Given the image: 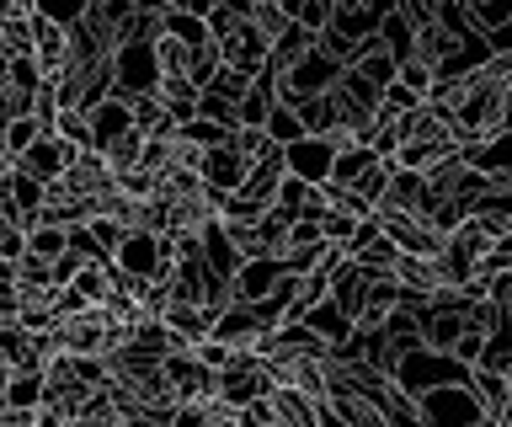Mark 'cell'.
Segmentation results:
<instances>
[{
    "label": "cell",
    "mask_w": 512,
    "mask_h": 427,
    "mask_svg": "<svg viewBox=\"0 0 512 427\" xmlns=\"http://www.w3.org/2000/svg\"><path fill=\"white\" fill-rule=\"evenodd\" d=\"M160 91V59H155V38H128L112 54V97L134 102V97H155Z\"/></svg>",
    "instance_id": "obj_1"
},
{
    "label": "cell",
    "mask_w": 512,
    "mask_h": 427,
    "mask_svg": "<svg viewBox=\"0 0 512 427\" xmlns=\"http://www.w3.org/2000/svg\"><path fill=\"white\" fill-rule=\"evenodd\" d=\"M272 390H278V379H272V369H267L262 358H256V347H240V358L214 379V395H219L224 406H235V411L267 401Z\"/></svg>",
    "instance_id": "obj_2"
},
{
    "label": "cell",
    "mask_w": 512,
    "mask_h": 427,
    "mask_svg": "<svg viewBox=\"0 0 512 427\" xmlns=\"http://www.w3.org/2000/svg\"><path fill=\"white\" fill-rule=\"evenodd\" d=\"M470 374L475 369H464L459 358H443V353H411V358H400V374H395V385L411 395V401H422L427 390H443V385H470Z\"/></svg>",
    "instance_id": "obj_3"
},
{
    "label": "cell",
    "mask_w": 512,
    "mask_h": 427,
    "mask_svg": "<svg viewBox=\"0 0 512 427\" xmlns=\"http://www.w3.org/2000/svg\"><path fill=\"white\" fill-rule=\"evenodd\" d=\"M416 411H422V427H480V422H491L486 411H480V401H475L470 385L427 390L422 401H416Z\"/></svg>",
    "instance_id": "obj_4"
},
{
    "label": "cell",
    "mask_w": 512,
    "mask_h": 427,
    "mask_svg": "<svg viewBox=\"0 0 512 427\" xmlns=\"http://www.w3.org/2000/svg\"><path fill=\"white\" fill-rule=\"evenodd\" d=\"M390 6L395 0H336V17H331V27L320 38H336V43H347V49H363V43L379 38L384 11Z\"/></svg>",
    "instance_id": "obj_5"
},
{
    "label": "cell",
    "mask_w": 512,
    "mask_h": 427,
    "mask_svg": "<svg viewBox=\"0 0 512 427\" xmlns=\"http://www.w3.org/2000/svg\"><path fill=\"white\" fill-rule=\"evenodd\" d=\"M379 219V230L390 235V241L406 251V257H438V246H443V235H432V225L422 214H406V209H374Z\"/></svg>",
    "instance_id": "obj_6"
},
{
    "label": "cell",
    "mask_w": 512,
    "mask_h": 427,
    "mask_svg": "<svg viewBox=\"0 0 512 427\" xmlns=\"http://www.w3.org/2000/svg\"><path fill=\"white\" fill-rule=\"evenodd\" d=\"M283 166H288V177H299L310 187H326L331 171H336V145L331 139H299V145L283 150Z\"/></svg>",
    "instance_id": "obj_7"
},
{
    "label": "cell",
    "mask_w": 512,
    "mask_h": 427,
    "mask_svg": "<svg viewBox=\"0 0 512 427\" xmlns=\"http://www.w3.org/2000/svg\"><path fill=\"white\" fill-rule=\"evenodd\" d=\"M70 161H75V150L64 145V139L43 134L38 145H32L22 161H16V171H27V177H32V182H43V187H59L64 177H70Z\"/></svg>",
    "instance_id": "obj_8"
},
{
    "label": "cell",
    "mask_w": 512,
    "mask_h": 427,
    "mask_svg": "<svg viewBox=\"0 0 512 427\" xmlns=\"http://www.w3.org/2000/svg\"><path fill=\"white\" fill-rule=\"evenodd\" d=\"M214 369H203L198 353H171L166 358V385L176 395V406H187V401H203V395H214Z\"/></svg>",
    "instance_id": "obj_9"
},
{
    "label": "cell",
    "mask_w": 512,
    "mask_h": 427,
    "mask_svg": "<svg viewBox=\"0 0 512 427\" xmlns=\"http://www.w3.org/2000/svg\"><path fill=\"white\" fill-rule=\"evenodd\" d=\"M32 59L43 65L48 81H59L64 59H70V27H59V22H48L43 11H32Z\"/></svg>",
    "instance_id": "obj_10"
},
{
    "label": "cell",
    "mask_w": 512,
    "mask_h": 427,
    "mask_svg": "<svg viewBox=\"0 0 512 427\" xmlns=\"http://www.w3.org/2000/svg\"><path fill=\"white\" fill-rule=\"evenodd\" d=\"M246 177H251V166L240 161V155L224 145V150H208L203 155V187L219 198V209H224V198H235L240 187H246Z\"/></svg>",
    "instance_id": "obj_11"
},
{
    "label": "cell",
    "mask_w": 512,
    "mask_h": 427,
    "mask_svg": "<svg viewBox=\"0 0 512 427\" xmlns=\"http://www.w3.org/2000/svg\"><path fill=\"white\" fill-rule=\"evenodd\" d=\"M464 331H470V315H464V310L432 305V310H427V321H422V342H427V353L454 358V353H459V342H464Z\"/></svg>",
    "instance_id": "obj_12"
},
{
    "label": "cell",
    "mask_w": 512,
    "mask_h": 427,
    "mask_svg": "<svg viewBox=\"0 0 512 427\" xmlns=\"http://www.w3.org/2000/svg\"><path fill=\"white\" fill-rule=\"evenodd\" d=\"M368 289H374V278H368V273H363V267L352 262V257H347V262L331 273V305L342 310L352 326H358V315H363V299H368Z\"/></svg>",
    "instance_id": "obj_13"
},
{
    "label": "cell",
    "mask_w": 512,
    "mask_h": 427,
    "mask_svg": "<svg viewBox=\"0 0 512 427\" xmlns=\"http://www.w3.org/2000/svg\"><path fill=\"white\" fill-rule=\"evenodd\" d=\"M134 129H139V123H134V113H128V102L112 97V102H102V107L91 113V150L107 155L112 145H123V139L134 134Z\"/></svg>",
    "instance_id": "obj_14"
},
{
    "label": "cell",
    "mask_w": 512,
    "mask_h": 427,
    "mask_svg": "<svg viewBox=\"0 0 512 427\" xmlns=\"http://www.w3.org/2000/svg\"><path fill=\"white\" fill-rule=\"evenodd\" d=\"M288 273L278 257H251L246 267L235 273V299H246V305H262V299H272V289H278Z\"/></svg>",
    "instance_id": "obj_15"
},
{
    "label": "cell",
    "mask_w": 512,
    "mask_h": 427,
    "mask_svg": "<svg viewBox=\"0 0 512 427\" xmlns=\"http://www.w3.org/2000/svg\"><path fill=\"white\" fill-rule=\"evenodd\" d=\"M203 267H208L214 278H224V283H235V273L246 267V257H240V246L230 241V230H224L219 219L203 230Z\"/></svg>",
    "instance_id": "obj_16"
},
{
    "label": "cell",
    "mask_w": 512,
    "mask_h": 427,
    "mask_svg": "<svg viewBox=\"0 0 512 427\" xmlns=\"http://www.w3.org/2000/svg\"><path fill=\"white\" fill-rule=\"evenodd\" d=\"M160 102H166V118L176 123V129H187L192 118H198V102L203 91L187 81V75H160Z\"/></svg>",
    "instance_id": "obj_17"
},
{
    "label": "cell",
    "mask_w": 512,
    "mask_h": 427,
    "mask_svg": "<svg viewBox=\"0 0 512 427\" xmlns=\"http://www.w3.org/2000/svg\"><path fill=\"white\" fill-rule=\"evenodd\" d=\"M470 390H475V401H480V411H486L491 422L507 417V406H512V374L475 369V374H470Z\"/></svg>",
    "instance_id": "obj_18"
},
{
    "label": "cell",
    "mask_w": 512,
    "mask_h": 427,
    "mask_svg": "<svg viewBox=\"0 0 512 427\" xmlns=\"http://www.w3.org/2000/svg\"><path fill=\"white\" fill-rule=\"evenodd\" d=\"M272 113H278V81H272V75H262V81H251V91H246V102H240L235 123H240V129H267Z\"/></svg>",
    "instance_id": "obj_19"
},
{
    "label": "cell",
    "mask_w": 512,
    "mask_h": 427,
    "mask_svg": "<svg viewBox=\"0 0 512 427\" xmlns=\"http://www.w3.org/2000/svg\"><path fill=\"white\" fill-rule=\"evenodd\" d=\"M379 49L395 59V65H406V59H416V27L406 22V11L390 6L384 11V27H379Z\"/></svg>",
    "instance_id": "obj_20"
},
{
    "label": "cell",
    "mask_w": 512,
    "mask_h": 427,
    "mask_svg": "<svg viewBox=\"0 0 512 427\" xmlns=\"http://www.w3.org/2000/svg\"><path fill=\"white\" fill-rule=\"evenodd\" d=\"M384 161L379 150H368V145H352V150H342L336 155V171H331V182L326 187H347V193H358V182L368 177V171H374Z\"/></svg>",
    "instance_id": "obj_21"
},
{
    "label": "cell",
    "mask_w": 512,
    "mask_h": 427,
    "mask_svg": "<svg viewBox=\"0 0 512 427\" xmlns=\"http://www.w3.org/2000/svg\"><path fill=\"white\" fill-rule=\"evenodd\" d=\"M422 198H427V177L422 171H406V166H395V177H390V193H384L379 209H406V214H422Z\"/></svg>",
    "instance_id": "obj_22"
},
{
    "label": "cell",
    "mask_w": 512,
    "mask_h": 427,
    "mask_svg": "<svg viewBox=\"0 0 512 427\" xmlns=\"http://www.w3.org/2000/svg\"><path fill=\"white\" fill-rule=\"evenodd\" d=\"M27 257L43 262V267H54L59 257H70V230H59V225H48V219H38V225L27 230Z\"/></svg>",
    "instance_id": "obj_23"
},
{
    "label": "cell",
    "mask_w": 512,
    "mask_h": 427,
    "mask_svg": "<svg viewBox=\"0 0 512 427\" xmlns=\"http://www.w3.org/2000/svg\"><path fill=\"white\" fill-rule=\"evenodd\" d=\"M400 257H406V251H400L395 241H390V235H374V241H368L363 251H358V257H352V262H358L363 267V273L368 278H395V267H400Z\"/></svg>",
    "instance_id": "obj_24"
},
{
    "label": "cell",
    "mask_w": 512,
    "mask_h": 427,
    "mask_svg": "<svg viewBox=\"0 0 512 427\" xmlns=\"http://www.w3.org/2000/svg\"><path fill=\"white\" fill-rule=\"evenodd\" d=\"M304 326H310V331H315L320 342H331V347H342V342L352 337V331H358V326H352V321H347L342 310L331 305V299H326V305H315L310 315H304Z\"/></svg>",
    "instance_id": "obj_25"
},
{
    "label": "cell",
    "mask_w": 512,
    "mask_h": 427,
    "mask_svg": "<svg viewBox=\"0 0 512 427\" xmlns=\"http://www.w3.org/2000/svg\"><path fill=\"white\" fill-rule=\"evenodd\" d=\"M43 401H48V379H43V374H11L6 406H16V411H38Z\"/></svg>",
    "instance_id": "obj_26"
},
{
    "label": "cell",
    "mask_w": 512,
    "mask_h": 427,
    "mask_svg": "<svg viewBox=\"0 0 512 427\" xmlns=\"http://www.w3.org/2000/svg\"><path fill=\"white\" fill-rule=\"evenodd\" d=\"M464 6H470V22H475L480 38L502 33V27L512 22V0H464Z\"/></svg>",
    "instance_id": "obj_27"
},
{
    "label": "cell",
    "mask_w": 512,
    "mask_h": 427,
    "mask_svg": "<svg viewBox=\"0 0 512 427\" xmlns=\"http://www.w3.org/2000/svg\"><path fill=\"white\" fill-rule=\"evenodd\" d=\"M54 139H64L75 155L91 150V113H80V107H64L59 123H54Z\"/></svg>",
    "instance_id": "obj_28"
},
{
    "label": "cell",
    "mask_w": 512,
    "mask_h": 427,
    "mask_svg": "<svg viewBox=\"0 0 512 427\" xmlns=\"http://www.w3.org/2000/svg\"><path fill=\"white\" fill-rule=\"evenodd\" d=\"M32 11H38V6H27L16 22L0 27V54H6V59H32Z\"/></svg>",
    "instance_id": "obj_29"
},
{
    "label": "cell",
    "mask_w": 512,
    "mask_h": 427,
    "mask_svg": "<svg viewBox=\"0 0 512 427\" xmlns=\"http://www.w3.org/2000/svg\"><path fill=\"white\" fill-rule=\"evenodd\" d=\"M288 17H294L304 33H326L331 27V17H336V0H288Z\"/></svg>",
    "instance_id": "obj_30"
},
{
    "label": "cell",
    "mask_w": 512,
    "mask_h": 427,
    "mask_svg": "<svg viewBox=\"0 0 512 427\" xmlns=\"http://www.w3.org/2000/svg\"><path fill=\"white\" fill-rule=\"evenodd\" d=\"M363 225H368V219H352V214H342V209H326V219H320V235H326V246L352 251V241H358Z\"/></svg>",
    "instance_id": "obj_31"
},
{
    "label": "cell",
    "mask_w": 512,
    "mask_h": 427,
    "mask_svg": "<svg viewBox=\"0 0 512 427\" xmlns=\"http://www.w3.org/2000/svg\"><path fill=\"white\" fill-rule=\"evenodd\" d=\"M251 27L262 33L267 43H278L288 27H294V17H288V6H278V0H256V11H251Z\"/></svg>",
    "instance_id": "obj_32"
},
{
    "label": "cell",
    "mask_w": 512,
    "mask_h": 427,
    "mask_svg": "<svg viewBox=\"0 0 512 427\" xmlns=\"http://www.w3.org/2000/svg\"><path fill=\"white\" fill-rule=\"evenodd\" d=\"M438 27L454 43H470V38H480L475 33V22H470V6H464V0H438Z\"/></svg>",
    "instance_id": "obj_33"
},
{
    "label": "cell",
    "mask_w": 512,
    "mask_h": 427,
    "mask_svg": "<svg viewBox=\"0 0 512 427\" xmlns=\"http://www.w3.org/2000/svg\"><path fill=\"white\" fill-rule=\"evenodd\" d=\"M262 134H267L278 150L299 145V139H310V134H304V123H299V113H294V107H283V102H278V113L267 118V129H262Z\"/></svg>",
    "instance_id": "obj_34"
},
{
    "label": "cell",
    "mask_w": 512,
    "mask_h": 427,
    "mask_svg": "<svg viewBox=\"0 0 512 427\" xmlns=\"http://www.w3.org/2000/svg\"><path fill=\"white\" fill-rule=\"evenodd\" d=\"M230 150H235L246 166H262L267 155H278V145H272L262 129H235V134H230Z\"/></svg>",
    "instance_id": "obj_35"
},
{
    "label": "cell",
    "mask_w": 512,
    "mask_h": 427,
    "mask_svg": "<svg viewBox=\"0 0 512 427\" xmlns=\"http://www.w3.org/2000/svg\"><path fill=\"white\" fill-rule=\"evenodd\" d=\"M395 86H406L416 102H432V91H438V70H427L422 59H406L400 75H395Z\"/></svg>",
    "instance_id": "obj_36"
},
{
    "label": "cell",
    "mask_w": 512,
    "mask_h": 427,
    "mask_svg": "<svg viewBox=\"0 0 512 427\" xmlns=\"http://www.w3.org/2000/svg\"><path fill=\"white\" fill-rule=\"evenodd\" d=\"M43 134H48V129H43V123H38V118H16V123H11V129H6V155H11V166H16V161H22V155H27L32 145H38V139H43Z\"/></svg>",
    "instance_id": "obj_37"
},
{
    "label": "cell",
    "mask_w": 512,
    "mask_h": 427,
    "mask_svg": "<svg viewBox=\"0 0 512 427\" xmlns=\"http://www.w3.org/2000/svg\"><path fill=\"white\" fill-rule=\"evenodd\" d=\"M203 91H208V97H219V102H230L235 113H240V102H246L251 81H246V75H235V70H224V65H219V75H214V81H208Z\"/></svg>",
    "instance_id": "obj_38"
},
{
    "label": "cell",
    "mask_w": 512,
    "mask_h": 427,
    "mask_svg": "<svg viewBox=\"0 0 512 427\" xmlns=\"http://www.w3.org/2000/svg\"><path fill=\"white\" fill-rule=\"evenodd\" d=\"M230 134H235V129L208 123V118H192L187 129H182V139H187V145H198V150H224V145H230Z\"/></svg>",
    "instance_id": "obj_39"
},
{
    "label": "cell",
    "mask_w": 512,
    "mask_h": 427,
    "mask_svg": "<svg viewBox=\"0 0 512 427\" xmlns=\"http://www.w3.org/2000/svg\"><path fill=\"white\" fill-rule=\"evenodd\" d=\"M86 230H91V241L102 246L107 257H118V246L128 241V225H123V219H112V214H96V219H91Z\"/></svg>",
    "instance_id": "obj_40"
},
{
    "label": "cell",
    "mask_w": 512,
    "mask_h": 427,
    "mask_svg": "<svg viewBox=\"0 0 512 427\" xmlns=\"http://www.w3.org/2000/svg\"><path fill=\"white\" fill-rule=\"evenodd\" d=\"M390 177H395V161H379V166L358 182V198L368 203V209H379V203H384V193H390Z\"/></svg>",
    "instance_id": "obj_41"
},
{
    "label": "cell",
    "mask_w": 512,
    "mask_h": 427,
    "mask_svg": "<svg viewBox=\"0 0 512 427\" xmlns=\"http://www.w3.org/2000/svg\"><path fill=\"white\" fill-rule=\"evenodd\" d=\"M22 257H27V230L0 219V262H22Z\"/></svg>",
    "instance_id": "obj_42"
},
{
    "label": "cell",
    "mask_w": 512,
    "mask_h": 427,
    "mask_svg": "<svg viewBox=\"0 0 512 427\" xmlns=\"http://www.w3.org/2000/svg\"><path fill=\"white\" fill-rule=\"evenodd\" d=\"M16 321H22V289L0 283V326H16Z\"/></svg>",
    "instance_id": "obj_43"
},
{
    "label": "cell",
    "mask_w": 512,
    "mask_h": 427,
    "mask_svg": "<svg viewBox=\"0 0 512 427\" xmlns=\"http://www.w3.org/2000/svg\"><path fill=\"white\" fill-rule=\"evenodd\" d=\"M240 427H278V411H272V395H267V401H256V406H246V411H240Z\"/></svg>",
    "instance_id": "obj_44"
},
{
    "label": "cell",
    "mask_w": 512,
    "mask_h": 427,
    "mask_svg": "<svg viewBox=\"0 0 512 427\" xmlns=\"http://www.w3.org/2000/svg\"><path fill=\"white\" fill-rule=\"evenodd\" d=\"M384 427H422V411L416 401H400L395 411H384Z\"/></svg>",
    "instance_id": "obj_45"
},
{
    "label": "cell",
    "mask_w": 512,
    "mask_h": 427,
    "mask_svg": "<svg viewBox=\"0 0 512 427\" xmlns=\"http://www.w3.org/2000/svg\"><path fill=\"white\" fill-rule=\"evenodd\" d=\"M0 427H38V411H16V406H0Z\"/></svg>",
    "instance_id": "obj_46"
},
{
    "label": "cell",
    "mask_w": 512,
    "mask_h": 427,
    "mask_svg": "<svg viewBox=\"0 0 512 427\" xmlns=\"http://www.w3.org/2000/svg\"><path fill=\"white\" fill-rule=\"evenodd\" d=\"M11 374H16V369H11L6 358H0V406H6V385H11Z\"/></svg>",
    "instance_id": "obj_47"
},
{
    "label": "cell",
    "mask_w": 512,
    "mask_h": 427,
    "mask_svg": "<svg viewBox=\"0 0 512 427\" xmlns=\"http://www.w3.org/2000/svg\"><path fill=\"white\" fill-rule=\"evenodd\" d=\"M6 86H11V59L0 54V91H6Z\"/></svg>",
    "instance_id": "obj_48"
},
{
    "label": "cell",
    "mask_w": 512,
    "mask_h": 427,
    "mask_svg": "<svg viewBox=\"0 0 512 427\" xmlns=\"http://www.w3.org/2000/svg\"><path fill=\"white\" fill-rule=\"evenodd\" d=\"M502 118H507V129H512V81H507V102H502Z\"/></svg>",
    "instance_id": "obj_49"
},
{
    "label": "cell",
    "mask_w": 512,
    "mask_h": 427,
    "mask_svg": "<svg viewBox=\"0 0 512 427\" xmlns=\"http://www.w3.org/2000/svg\"><path fill=\"white\" fill-rule=\"evenodd\" d=\"M480 427H496V422H480Z\"/></svg>",
    "instance_id": "obj_50"
}]
</instances>
